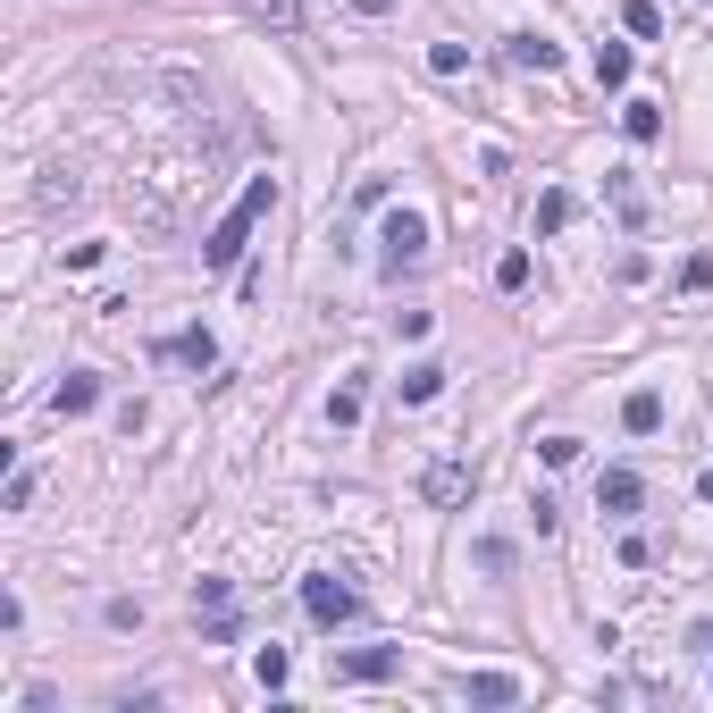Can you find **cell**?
Returning a JSON list of instances; mask_svg holds the SVG:
<instances>
[{"instance_id": "19", "label": "cell", "mask_w": 713, "mask_h": 713, "mask_svg": "<svg viewBox=\"0 0 713 713\" xmlns=\"http://www.w3.org/2000/svg\"><path fill=\"white\" fill-rule=\"evenodd\" d=\"M244 9H252L261 26H278V34H294V26H302V9H294V0H244Z\"/></svg>"}, {"instance_id": "15", "label": "cell", "mask_w": 713, "mask_h": 713, "mask_svg": "<svg viewBox=\"0 0 713 713\" xmlns=\"http://www.w3.org/2000/svg\"><path fill=\"white\" fill-rule=\"evenodd\" d=\"M169 361H185V370H210V361H219V344H210V328H185V337L169 344Z\"/></svg>"}, {"instance_id": "21", "label": "cell", "mask_w": 713, "mask_h": 713, "mask_svg": "<svg viewBox=\"0 0 713 713\" xmlns=\"http://www.w3.org/2000/svg\"><path fill=\"white\" fill-rule=\"evenodd\" d=\"M429 68L436 76H462L470 68V42H429Z\"/></svg>"}, {"instance_id": "8", "label": "cell", "mask_w": 713, "mask_h": 713, "mask_svg": "<svg viewBox=\"0 0 713 713\" xmlns=\"http://www.w3.org/2000/svg\"><path fill=\"white\" fill-rule=\"evenodd\" d=\"M596 504H604V512H639V504H646L639 470H630V462H613V470H604V479H596Z\"/></svg>"}, {"instance_id": "18", "label": "cell", "mask_w": 713, "mask_h": 713, "mask_svg": "<svg viewBox=\"0 0 713 713\" xmlns=\"http://www.w3.org/2000/svg\"><path fill=\"white\" fill-rule=\"evenodd\" d=\"M621 26H630L639 42H655V34H663V9H655V0H630V9H621Z\"/></svg>"}, {"instance_id": "16", "label": "cell", "mask_w": 713, "mask_h": 713, "mask_svg": "<svg viewBox=\"0 0 713 713\" xmlns=\"http://www.w3.org/2000/svg\"><path fill=\"white\" fill-rule=\"evenodd\" d=\"M621 127H630V143H655V134H663V110H655V101H630V110H621Z\"/></svg>"}, {"instance_id": "6", "label": "cell", "mask_w": 713, "mask_h": 713, "mask_svg": "<svg viewBox=\"0 0 713 713\" xmlns=\"http://www.w3.org/2000/svg\"><path fill=\"white\" fill-rule=\"evenodd\" d=\"M462 495H470V462H453V453H445V462L420 470V504L445 512V504H462Z\"/></svg>"}, {"instance_id": "24", "label": "cell", "mask_w": 713, "mask_h": 713, "mask_svg": "<svg viewBox=\"0 0 713 713\" xmlns=\"http://www.w3.org/2000/svg\"><path fill=\"white\" fill-rule=\"evenodd\" d=\"M479 571H495V580H504V571H512V545L488 538V545H479Z\"/></svg>"}, {"instance_id": "1", "label": "cell", "mask_w": 713, "mask_h": 713, "mask_svg": "<svg viewBox=\"0 0 713 713\" xmlns=\"http://www.w3.org/2000/svg\"><path fill=\"white\" fill-rule=\"evenodd\" d=\"M269 202H278V177H252V185H244V202H235L219 227H210L202 269H235V261H244V244H252V227H261V210H269Z\"/></svg>"}, {"instance_id": "3", "label": "cell", "mask_w": 713, "mask_h": 713, "mask_svg": "<svg viewBox=\"0 0 713 713\" xmlns=\"http://www.w3.org/2000/svg\"><path fill=\"white\" fill-rule=\"evenodd\" d=\"M302 613L320 621V630H344V621L361 613V588L344 580V571H311V580H302Z\"/></svg>"}, {"instance_id": "13", "label": "cell", "mask_w": 713, "mask_h": 713, "mask_svg": "<svg viewBox=\"0 0 713 713\" xmlns=\"http://www.w3.org/2000/svg\"><path fill=\"white\" fill-rule=\"evenodd\" d=\"M596 84H604V93L630 84V42H596Z\"/></svg>"}, {"instance_id": "2", "label": "cell", "mask_w": 713, "mask_h": 713, "mask_svg": "<svg viewBox=\"0 0 713 713\" xmlns=\"http://www.w3.org/2000/svg\"><path fill=\"white\" fill-rule=\"evenodd\" d=\"M429 261V219L420 210H394L386 227H378V278H403V269Z\"/></svg>"}, {"instance_id": "11", "label": "cell", "mask_w": 713, "mask_h": 713, "mask_svg": "<svg viewBox=\"0 0 713 713\" xmlns=\"http://www.w3.org/2000/svg\"><path fill=\"white\" fill-rule=\"evenodd\" d=\"M462 696H470V705H512V696H521V680H512V672H470Z\"/></svg>"}, {"instance_id": "14", "label": "cell", "mask_w": 713, "mask_h": 713, "mask_svg": "<svg viewBox=\"0 0 713 713\" xmlns=\"http://www.w3.org/2000/svg\"><path fill=\"white\" fill-rule=\"evenodd\" d=\"M436 394H445V370H436V361H412V370H403V403H436Z\"/></svg>"}, {"instance_id": "7", "label": "cell", "mask_w": 713, "mask_h": 713, "mask_svg": "<svg viewBox=\"0 0 713 713\" xmlns=\"http://www.w3.org/2000/svg\"><path fill=\"white\" fill-rule=\"evenodd\" d=\"M93 403H101V378H93V370H68V378L51 386V412H59V420H84Z\"/></svg>"}, {"instance_id": "25", "label": "cell", "mask_w": 713, "mask_h": 713, "mask_svg": "<svg viewBox=\"0 0 713 713\" xmlns=\"http://www.w3.org/2000/svg\"><path fill=\"white\" fill-rule=\"evenodd\" d=\"M680 285H689V294H705V285H713V261H705V252H689V269H680Z\"/></svg>"}, {"instance_id": "4", "label": "cell", "mask_w": 713, "mask_h": 713, "mask_svg": "<svg viewBox=\"0 0 713 713\" xmlns=\"http://www.w3.org/2000/svg\"><path fill=\"white\" fill-rule=\"evenodd\" d=\"M193 621H202L210 646L235 639V580H202V588H193Z\"/></svg>"}, {"instance_id": "10", "label": "cell", "mask_w": 713, "mask_h": 713, "mask_svg": "<svg viewBox=\"0 0 713 713\" xmlns=\"http://www.w3.org/2000/svg\"><path fill=\"white\" fill-rule=\"evenodd\" d=\"M621 429H630V436H655V429H663V394H655V386H639L630 403H621Z\"/></svg>"}, {"instance_id": "9", "label": "cell", "mask_w": 713, "mask_h": 713, "mask_svg": "<svg viewBox=\"0 0 713 713\" xmlns=\"http://www.w3.org/2000/svg\"><path fill=\"white\" fill-rule=\"evenodd\" d=\"M504 59H512V68H538V76L563 68V51H554L545 34H512V42H504Z\"/></svg>"}, {"instance_id": "26", "label": "cell", "mask_w": 713, "mask_h": 713, "mask_svg": "<svg viewBox=\"0 0 713 713\" xmlns=\"http://www.w3.org/2000/svg\"><path fill=\"white\" fill-rule=\"evenodd\" d=\"M353 9H361V18H386V9H394V0H353Z\"/></svg>"}, {"instance_id": "23", "label": "cell", "mask_w": 713, "mask_h": 713, "mask_svg": "<svg viewBox=\"0 0 713 713\" xmlns=\"http://www.w3.org/2000/svg\"><path fill=\"white\" fill-rule=\"evenodd\" d=\"M0 504H9V512H26V504H34V470H18V479L0 488Z\"/></svg>"}, {"instance_id": "17", "label": "cell", "mask_w": 713, "mask_h": 713, "mask_svg": "<svg viewBox=\"0 0 713 713\" xmlns=\"http://www.w3.org/2000/svg\"><path fill=\"white\" fill-rule=\"evenodd\" d=\"M285 672H294V663H285V646H261V655H252V680H261L269 696L285 689Z\"/></svg>"}, {"instance_id": "20", "label": "cell", "mask_w": 713, "mask_h": 713, "mask_svg": "<svg viewBox=\"0 0 713 713\" xmlns=\"http://www.w3.org/2000/svg\"><path fill=\"white\" fill-rule=\"evenodd\" d=\"M328 420H337V429H361V386H337V394H328Z\"/></svg>"}, {"instance_id": "12", "label": "cell", "mask_w": 713, "mask_h": 713, "mask_svg": "<svg viewBox=\"0 0 713 713\" xmlns=\"http://www.w3.org/2000/svg\"><path fill=\"white\" fill-rule=\"evenodd\" d=\"M571 210H580V202H571V185H545V193H538V235H563Z\"/></svg>"}, {"instance_id": "27", "label": "cell", "mask_w": 713, "mask_h": 713, "mask_svg": "<svg viewBox=\"0 0 713 713\" xmlns=\"http://www.w3.org/2000/svg\"><path fill=\"white\" fill-rule=\"evenodd\" d=\"M696 504H713V470H705V479H696Z\"/></svg>"}, {"instance_id": "22", "label": "cell", "mask_w": 713, "mask_h": 713, "mask_svg": "<svg viewBox=\"0 0 713 713\" xmlns=\"http://www.w3.org/2000/svg\"><path fill=\"white\" fill-rule=\"evenodd\" d=\"M495 285H504V294H521V285H529V252H504V261H495Z\"/></svg>"}, {"instance_id": "5", "label": "cell", "mask_w": 713, "mask_h": 713, "mask_svg": "<svg viewBox=\"0 0 713 713\" xmlns=\"http://www.w3.org/2000/svg\"><path fill=\"white\" fill-rule=\"evenodd\" d=\"M394 672H403V646H353V655H337V680H361V689H378Z\"/></svg>"}]
</instances>
